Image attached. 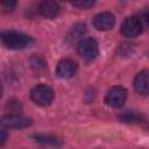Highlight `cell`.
Segmentation results:
<instances>
[{
  "label": "cell",
  "mask_w": 149,
  "mask_h": 149,
  "mask_svg": "<svg viewBox=\"0 0 149 149\" xmlns=\"http://www.w3.org/2000/svg\"><path fill=\"white\" fill-rule=\"evenodd\" d=\"M134 88L141 95L149 94V70L148 69H144L136 74L134 79Z\"/></svg>",
  "instance_id": "obj_9"
},
{
  "label": "cell",
  "mask_w": 149,
  "mask_h": 149,
  "mask_svg": "<svg viewBox=\"0 0 149 149\" xmlns=\"http://www.w3.org/2000/svg\"><path fill=\"white\" fill-rule=\"evenodd\" d=\"M38 12L45 19H55L59 14V5L56 1L45 0L40 3Z\"/></svg>",
  "instance_id": "obj_10"
},
{
  "label": "cell",
  "mask_w": 149,
  "mask_h": 149,
  "mask_svg": "<svg viewBox=\"0 0 149 149\" xmlns=\"http://www.w3.org/2000/svg\"><path fill=\"white\" fill-rule=\"evenodd\" d=\"M31 119L23 116V115H6L1 119V126L3 128H14V129H19V128H26L28 126L31 125Z\"/></svg>",
  "instance_id": "obj_6"
},
{
  "label": "cell",
  "mask_w": 149,
  "mask_h": 149,
  "mask_svg": "<svg viewBox=\"0 0 149 149\" xmlns=\"http://www.w3.org/2000/svg\"><path fill=\"white\" fill-rule=\"evenodd\" d=\"M127 99V91L122 86H113L111 87L105 97V102L113 108L121 107Z\"/></svg>",
  "instance_id": "obj_5"
},
{
  "label": "cell",
  "mask_w": 149,
  "mask_h": 149,
  "mask_svg": "<svg viewBox=\"0 0 149 149\" xmlns=\"http://www.w3.org/2000/svg\"><path fill=\"white\" fill-rule=\"evenodd\" d=\"M34 139L36 142L42 143V144H47V146H59L61 144V140L57 139L56 136H51V135H42V134H35Z\"/></svg>",
  "instance_id": "obj_11"
},
{
  "label": "cell",
  "mask_w": 149,
  "mask_h": 149,
  "mask_svg": "<svg viewBox=\"0 0 149 149\" xmlns=\"http://www.w3.org/2000/svg\"><path fill=\"white\" fill-rule=\"evenodd\" d=\"M78 55L85 61H93L99 54V45L94 38L86 37L79 41L77 45Z\"/></svg>",
  "instance_id": "obj_2"
},
{
  "label": "cell",
  "mask_w": 149,
  "mask_h": 149,
  "mask_svg": "<svg viewBox=\"0 0 149 149\" xmlns=\"http://www.w3.org/2000/svg\"><path fill=\"white\" fill-rule=\"evenodd\" d=\"M72 5L74 6V7H79V8H90V7H92L93 5H94V1H74V2H72Z\"/></svg>",
  "instance_id": "obj_14"
},
{
  "label": "cell",
  "mask_w": 149,
  "mask_h": 149,
  "mask_svg": "<svg viewBox=\"0 0 149 149\" xmlns=\"http://www.w3.org/2000/svg\"><path fill=\"white\" fill-rule=\"evenodd\" d=\"M30 98L36 105L47 106L54 99V91L50 86H48L45 84H40V85H36L31 90Z\"/></svg>",
  "instance_id": "obj_3"
},
{
  "label": "cell",
  "mask_w": 149,
  "mask_h": 149,
  "mask_svg": "<svg viewBox=\"0 0 149 149\" xmlns=\"http://www.w3.org/2000/svg\"><path fill=\"white\" fill-rule=\"evenodd\" d=\"M15 5H16V2H15V1H2V6L8 7L9 9L14 8V7H15Z\"/></svg>",
  "instance_id": "obj_16"
},
{
  "label": "cell",
  "mask_w": 149,
  "mask_h": 149,
  "mask_svg": "<svg viewBox=\"0 0 149 149\" xmlns=\"http://www.w3.org/2000/svg\"><path fill=\"white\" fill-rule=\"evenodd\" d=\"M1 40L7 48L14 49V50L23 49L27 45H29L31 42V38L28 35L20 31H15V30L3 31L1 34Z\"/></svg>",
  "instance_id": "obj_1"
},
{
  "label": "cell",
  "mask_w": 149,
  "mask_h": 149,
  "mask_svg": "<svg viewBox=\"0 0 149 149\" xmlns=\"http://www.w3.org/2000/svg\"><path fill=\"white\" fill-rule=\"evenodd\" d=\"M141 17H142L147 23H149V7H147V8H144V9L142 10Z\"/></svg>",
  "instance_id": "obj_15"
},
{
  "label": "cell",
  "mask_w": 149,
  "mask_h": 149,
  "mask_svg": "<svg viewBox=\"0 0 149 149\" xmlns=\"http://www.w3.org/2000/svg\"><path fill=\"white\" fill-rule=\"evenodd\" d=\"M93 26L95 29L101 30V31H106L113 28L114 23H115V17L112 13L109 12H102L97 14L93 17Z\"/></svg>",
  "instance_id": "obj_8"
},
{
  "label": "cell",
  "mask_w": 149,
  "mask_h": 149,
  "mask_svg": "<svg viewBox=\"0 0 149 149\" xmlns=\"http://www.w3.org/2000/svg\"><path fill=\"white\" fill-rule=\"evenodd\" d=\"M6 140H7V133H6L5 129H1V142H0V144L3 146L5 142H6Z\"/></svg>",
  "instance_id": "obj_17"
},
{
  "label": "cell",
  "mask_w": 149,
  "mask_h": 149,
  "mask_svg": "<svg viewBox=\"0 0 149 149\" xmlns=\"http://www.w3.org/2000/svg\"><path fill=\"white\" fill-rule=\"evenodd\" d=\"M119 119L126 123H139L142 121V116L133 111H126L119 115Z\"/></svg>",
  "instance_id": "obj_12"
},
{
  "label": "cell",
  "mask_w": 149,
  "mask_h": 149,
  "mask_svg": "<svg viewBox=\"0 0 149 149\" xmlns=\"http://www.w3.org/2000/svg\"><path fill=\"white\" fill-rule=\"evenodd\" d=\"M6 109L9 112V115H17L22 111V106L17 100H9L6 105Z\"/></svg>",
  "instance_id": "obj_13"
},
{
  "label": "cell",
  "mask_w": 149,
  "mask_h": 149,
  "mask_svg": "<svg viewBox=\"0 0 149 149\" xmlns=\"http://www.w3.org/2000/svg\"><path fill=\"white\" fill-rule=\"evenodd\" d=\"M77 71V63L71 58H63L57 63L56 74L62 79L71 78Z\"/></svg>",
  "instance_id": "obj_7"
},
{
  "label": "cell",
  "mask_w": 149,
  "mask_h": 149,
  "mask_svg": "<svg viewBox=\"0 0 149 149\" xmlns=\"http://www.w3.org/2000/svg\"><path fill=\"white\" fill-rule=\"evenodd\" d=\"M121 34L125 37H135L137 35L141 34L142 31V20L139 16L132 15V16H127L120 28Z\"/></svg>",
  "instance_id": "obj_4"
}]
</instances>
